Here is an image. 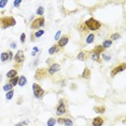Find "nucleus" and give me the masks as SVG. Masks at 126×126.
<instances>
[{
    "label": "nucleus",
    "instance_id": "obj_23",
    "mask_svg": "<svg viewBox=\"0 0 126 126\" xmlns=\"http://www.w3.org/2000/svg\"><path fill=\"white\" fill-rule=\"evenodd\" d=\"M0 58H1V62H8L9 60V54H8V52H3L1 53V56H0Z\"/></svg>",
    "mask_w": 126,
    "mask_h": 126
},
{
    "label": "nucleus",
    "instance_id": "obj_32",
    "mask_svg": "<svg viewBox=\"0 0 126 126\" xmlns=\"http://www.w3.org/2000/svg\"><path fill=\"white\" fill-rule=\"evenodd\" d=\"M102 58L105 60H110L111 59V56H109V55H107V54H102Z\"/></svg>",
    "mask_w": 126,
    "mask_h": 126
},
{
    "label": "nucleus",
    "instance_id": "obj_20",
    "mask_svg": "<svg viewBox=\"0 0 126 126\" xmlns=\"http://www.w3.org/2000/svg\"><path fill=\"white\" fill-rule=\"evenodd\" d=\"M111 45H112V41H111V40H109V39L105 40V41L102 42V47H104L105 50H106V49H109Z\"/></svg>",
    "mask_w": 126,
    "mask_h": 126
},
{
    "label": "nucleus",
    "instance_id": "obj_30",
    "mask_svg": "<svg viewBox=\"0 0 126 126\" xmlns=\"http://www.w3.org/2000/svg\"><path fill=\"white\" fill-rule=\"evenodd\" d=\"M43 34H44L43 30H38L36 34H34V36H35V38H40Z\"/></svg>",
    "mask_w": 126,
    "mask_h": 126
},
{
    "label": "nucleus",
    "instance_id": "obj_25",
    "mask_svg": "<svg viewBox=\"0 0 126 126\" xmlns=\"http://www.w3.org/2000/svg\"><path fill=\"white\" fill-rule=\"evenodd\" d=\"M13 95H14V90H9V92H7V94H6L7 100H11L12 97H13Z\"/></svg>",
    "mask_w": 126,
    "mask_h": 126
},
{
    "label": "nucleus",
    "instance_id": "obj_21",
    "mask_svg": "<svg viewBox=\"0 0 126 126\" xmlns=\"http://www.w3.org/2000/svg\"><path fill=\"white\" fill-rule=\"evenodd\" d=\"M26 83H27L26 77H24V75H21V77H19V80H18V85H19V86H24Z\"/></svg>",
    "mask_w": 126,
    "mask_h": 126
},
{
    "label": "nucleus",
    "instance_id": "obj_6",
    "mask_svg": "<svg viewBox=\"0 0 126 126\" xmlns=\"http://www.w3.org/2000/svg\"><path fill=\"white\" fill-rule=\"evenodd\" d=\"M14 60H15V64L17 65H22L25 60V55H24V51L23 50H18L17 53L15 54V57H14Z\"/></svg>",
    "mask_w": 126,
    "mask_h": 126
},
{
    "label": "nucleus",
    "instance_id": "obj_9",
    "mask_svg": "<svg viewBox=\"0 0 126 126\" xmlns=\"http://www.w3.org/2000/svg\"><path fill=\"white\" fill-rule=\"evenodd\" d=\"M69 39H70V36H63L60 39L58 40V42H57V46L59 47V49H62V47H64L65 45H67V43L69 42Z\"/></svg>",
    "mask_w": 126,
    "mask_h": 126
},
{
    "label": "nucleus",
    "instance_id": "obj_38",
    "mask_svg": "<svg viewBox=\"0 0 126 126\" xmlns=\"http://www.w3.org/2000/svg\"><path fill=\"white\" fill-rule=\"evenodd\" d=\"M8 54H9V60H11L13 57V54H12V52H8Z\"/></svg>",
    "mask_w": 126,
    "mask_h": 126
},
{
    "label": "nucleus",
    "instance_id": "obj_29",
    "mask_svg": "<svg viewBox=\"0 0 126 126\" xmlns=\"http://www.w3.org/2000/svg\"><path fill=\"white\" fill-rule=\"evenodd\" d=\"M3 90H6V92H9V90H13V86H12V85H10L9 83H8V84H6V85L3 86Z\"/></svg>",
    "mask_w": 126,
    "mask_h": 126
},
{
    "label": "nucleus",
    "instance_id": "obj_4",
    "mask_svg": "<svg viewBox=\"0 0 126 126\" xmlns=\"http://www.w3.org/2000/svg\"><path fill=\"white\" fill-rule=\"evenodd\" d=\"M44 23H45L44 17L43 16H40V17H38V18L32 21L30 28H31V29H38V28H40V27L44 26Z\"/></svg>",
    "mask_w": 126,
    "mask_h": 126
},
{
    "label": "nucleus",
    "instance_id": "obj_33",
    "mask_svg": "<svg viewBox=\"0 0 126 126\" xmlns=\"http://www.w3.org/2000/svg\"><path fill=\"white\" fill-rule=\"evenodd\" d=\"M25 40H26V35H25V34H22V35H21V42H22V43H24Z\"/></svg>",
    "mask_w": 126,
    "mask_h": 126
},
{
    "label": "nucleus",
    "instance_id": "obj_28",
    "mask_svg": "<svg viewBox=\"0 0 126 126\" xmlns=\"http://www.w3.org/2000/svg\"><path fill=\"white\" fill-rule=\"evenodd\" d=\"M64 125L65 126H73V123L70 119H65V122H64Z\"/></svg>",
    "mask_w": 126,
    "mask_h": 126
},
{
    "label": "nucleus",
    "instance_id": "obj_19",
    "mask_svg": "<svg viewBox=\"0 0 126 126\" xmlns=\"http://www.w3.org/2000/svg\"><path fill=\"white\" fill-rule=\"evenodd\" d=\"M86 57H87V54H86L85 52H83V51H82V52H80L79 54H78L77 58L79 59V60H82V62H83V60L86 59Z\"/></svg>",
    "mask_w": 126,
    "mask_h": 126
},
{
    "label": "nucleus",
    "instance_id": "obj_7",
    "mask_svg": "<svg viewBox=\"0 0 126 126\" xmlns=\"http://www.w3.org/2000/svg\"><path fill=\"white\" fill-rule=\"evenodd\" d=\"M56 114L58 115H63V114H65V113H66L67 111H66V106H65V104L64 102H63V100H60L59 101V104L56 106Z\"/></svg>",
    "mask_w": 126,
    "mask_h": 126
},
{
    "label": "nucleus",
    "instance_id": "obj_8",
    "mask_svg": "<svg viewBox=\"0 0 126 126\" xmlns=\"http://www.w3.org/2000/svg\"><path fill=\"white\" fill-rule=\"evenodd\" d=\"M125 67H126L125 63H122V64H120V65H117V66H115V67L112 69V71H111V77H114V75H117V73H119V72L124 71V70H125Z\"/></svg>",
    "mask_w": 126,
    "mask_h": 126
},
{
    "label": "nucleus",
    "instance_id": "obj_39",
    "mask_svg": "<svg viewBox=\"0 0 126 126\" xmlns=\"http://www.w3.org/2000/svg\"><path fill=\"white\" fill-rule=\"evenodd\" d=\"M22 104V97L18 98V100H17V105H21Z\"/></svg>",
    "mask_w": 126,
    "mask_h": 126
},
{
    "label": "nucleus",
    "instance_id": "obj_37",
    "mask_svg": "<svg viewBox=\"0 0 126 126\" xmlns=\"http://www.w3.org/2000/svg\"><path fill=\"white\" fill-rule=\"evenodd\" d=\"M60 34H62L60 31H57V32H56V36H55V40H56V41L58 40V38H59V36H60Z\"/></svg>",
    "mask_w": 126,
    "mask_h": 126
},
{
    "label": "nucleus",
    "instance_id": "obj_11",
    "mask_svg": "<svg viewBox=\"0 0 126 126\" xmlns=\"http://www.w3.org/2000/svg\"><path fill=\"white\" fill-rule=\"evenodd\" d=\"M104 122H105V120L101 117H96L93 120V126H101L104 124Z\"/></svg>",
    "mask_w": 126,
    "mask_h": 126
},
{
    "label": "nucleus",
    "instance_id": "obj_22",
    "mask_svg": "<svg viewBox=\"0 0 126 126\" xmlns=\"http://www.w3.org/2000/svg\"><path fill=\"white\" fill-rule=\"evenodd\" d=\"M94 40H95V35L94 34H90L89 36H87V38H86V43L87 44L93 43V42H94Z\"/></svg>",
    "mask_w": 126,
    "mask_h": 126
},
{
    "label": "nucleus",
    "instance_id": "obj_2",
    "mask_svg": "<svg viewBox=\"0 0 126 126\" xmlns=\"http://www.w3.org/2000/svg\"><path fill=\"white\" fill-rule=\"evenodd\" d=\"M84 25H85L87 30H92V31H95V30H98V29L101 28V23L98 22L97 19H95L94 17L89 18L84 23Z\"/></svg>",
    "mask_w": 126,
    "mask_h": 126
},
{
    "label": "nucleus",
    "instance_id": "obj_16",
    "mask_svg": "<svg viewBox=\"0 0 126 126\" xmlns=\"http://www.w3.org/2000/svg\"><path fill=\"white\" fill-rule=\"evenodd\" d=\"M18 80H19V77H14V78H12V79H10V81H9V84L10 85H12V86H15V85H17L18 84Z\"/></svg>",
    "mask_w": 126,
    "mask_h": 126
},
{
    "label": "nucleus",
    "instance_id": "obj_41",
    "mask_svg": "<svg viewBox=\"0 0 126 126\" xmlns=\"http://www.w3.org/2000/svg\"><path fill=\"white\" fill-rule=\"evenodd\" d=\"M11 47H12V49H14V47H16V44H15V43H11Z\"/></svg>",
    "mask_w": 126,
    "mask_h": 126
},
{
    "label": "nucleus",
    "instance_id": "obj_5",
    "mask_svg": "<svg viewBox=\"0 0 126 126\" xmlns=\"http://www.w3.org/2000/svg\"><path fill=\"white\" fill-rule=\"evenodd\" d=\"M47 71L44 69V68H38L36 73H35V79L37 81H41V80L44 79V77H46Z\"/></svg>",
    "mask_w": 126,
    "mask_h": 126
},
{
    "label": "nucleus",
    "instance_id": "obj_34",
    "mask_svg": "<svg viewBox=\"0 0 126 126\" xmlns=\"http://www.w3.org/2000/svg\"><path fill=\"white\" fill-rule=\"evenodd\" d=\"M22 3V1H21V0H16V1H14L13 2V4H14V7H19V4H21Z\"/></svg>",
    "mask_w": 126,
    "mask_h": 126
},
{
    "label": "nucleus",
    "instance_id": "obj_3",
    "mask_svg": "<svg viewBox=\"0 0 126 126\" xmlns=\"http://www.w3.org/2000/svg\"><path fill=\"white\" fill-rule=\"evenodd\" d=\"M32 90H34V95H35V97H36L37 99H42L43 96H44V94H45L44 90L42 89L38 83L32 84Z\"/></svg>",
    "mask_w": 126,
    "mask_h": 126
},
{
    "label": "nucleus",
    "instance_id": "obj_13",
    "mask_svg": "<svg viewBox=\"0 0 126 126\" xmlns=\"http://www.w3.org/2000/svg\"><path fill=\"white\" fill-rule=\"evenodd\" d=\"M81 77L83 78V79H86V80L90 79V70L89 69V68H85Z\"/></svg>",
    "mask_w": 126,
    "mask_h": 126
},
{
    "label": "nucleus",
    "instance_id": "obj_27",
    "mask_svg": "<svg viewBox=\"0 0 126 126\" xmlns=\"http://www.w3.org/2000/svg\"><path fill=\"white\" fill-rule=\"evenodd\" d=\"M55 123H56V120H55L54 117H50V119L47 120V126H54Z\"/></svg>",
    "mask_w": 126,
    "mask_h": 126
},
{
    "label": "nucleus",
    "instance_id": "obj_36",
    "mask_svg": "<svg viewBox=\"0 0 126 126\" xmlns=\"http://www.w3.org/2000/svg\"><path fill=\"white\" fill-rule=\"evenodd\" d=\"M38 52H39V49H38L37 46H35V47H34V52L31 53V55H32V56H35V55H36Z\"/></svg>",
    "mask_w": 126,
    "mask_h": 126
},
{
    "label": "nucleus",
    "instance_id": "obj_10",
    "mask_svg": "<svg viewBox=\"0 0 126 126\" xmlns=\"http://www.w3.org/2000/svg\"><path fill=\"white\" fill-rule=\"evenodd\" d=\"M59 70H60V65L55 63V64H52L51 66L47 68L46 71H47V73L49 74H54L55 72H58Z\"/></svg>",
    "mask_w": 126,
    "mask_h": 126
},
{
    "label": "nucleus",
    "instance_id": "obj_18",
    "mask_svg": "<svg viewBox=\"0 0 126 126\" xmlns=\"http://www.w3.org/2000/svg\"><path fill=\"white\" fill-rule=\"evenodd\" d=\"M58 51H59V47L57 46L56 44H54V45H53V46L51 47V49L49 50V54H50V55H53V54H55V53H57Z\"/></svg>",
    "mask_w": 126,
    "mask_h": 126
},
{
    "label": "nucleus",
    "instance_id": "obj_24",
    "mask_svg": "<svg viewBox=\"0 0 126 126\" xmlns=\"http://www.w3.org/2000/svg\"><path fill=\"white\" fill-rule=\"evenodd\" d=\"M120 38H121V35L119 34V32H114V34H112L111 36H110V39L109 40L113 41V40H117V39H120Z\"/></svg>",
    "mask_w": 126,
    "mask_h": 126
},
{
    "label": "nucleus",
    "instance_id": "obj_40",
    "mask_svg": "<svg viewBox=\"0 0 126 126\" xmlns=\"http://www.w3.org/2000/svg\"><path fill=\"white\" fill-rule=\"evenodd\" d=\"M30 39H31V41H34V40H35V36H34V34H31V36H30Z\"/></svg>",
    "mask_w": 126,
    "mask_h": 126
},
{
    "label": "nucleus",
    "instance_id": "obj_1",
    "mask_svg": "<svg viewBox=\"0 0 126 126\" xmlns=\"http://www.w3.org/2000/svg\"><path fill=\"white\" fill-rule=\"evenodd\" d=\"M16 25V21L13 16H1L0 17V28L7 29Z\"/></svg>",
    "mask_w": 126,
    "mask_h": 126
},
{
    "label": "nucleus",
    "instance_id": "obj_15",
    "mask_svg": "<svg viewBox=\"0 0 126 126\" xmlns=\"http://www.w3.org/2000/svg\"><path fill=\"white\" fill-rule=\"evenodd\" d=\"M94 111L97 112V113H105L106 112V108L104 106H96V107H94Z\"/></svg>",
    "mask_w": 126,
    "mask_h": 126
},
{
    "label": "nucleus",
    "instance_id": "obj_31",
    "mask_svg": "<svg viewBox=\"0 0 126 126\" xmlns=\"http://www.w3.org/2000/svg\"><path fill=\"white\" fill-rule=\"evenodd\" d=\"M7 3H8V0H0V8L3 9V8L7 6Z\"/></svg>",
    "mask_w": 126,
    "mask_h": 126
},
{
    "label": "nucleus",
    "instance_id": "obj_12",
    "mask_svg": "<svg viewBox=\"0 0 126 126\" xmlns=\"http://www.w3.org/2000/svg\"><path fill=\"white\" fill-rule=\"evenodd\" d=\"M93 52L94 53H96L97 55H101V54H104V52H105V49L102 47V45H96V46L94 47V50H93Z\"/></svg>",
    "mask_w": 126,
    "mask_h": 126
},
{
    "label": "nucleus",
    "instance_id": "obj_35",
    "mask_svg": "<svg viewBox=\"0 0 126 126\" xmlns=\"http://www.w3.org/2000/svg\"><path fill=\"white\" fill-rule=\"evenodd\" d=\"M56 122L58 123V124H64V122H65V119H64V117H59L58 120H56Z\"/></svg>",
    "mask_w": 126,
    "mask_h": 126
},
{
    "label": "nucleus",
    "instance_id": "obj_17",
    "mask_svg": "<svg viewBox=\"0 0 126 126\" xmlns=\"http://www.w3.org/2000/svg\"><path fill=\"white\" fill-rule=\"evenodd\" d=\"M90 58H92L93 60H95V62H98V63L101 62V60H100V56L99 55H97L96 53L93 52V50L90 51Z\"/></svg>",
    "mask_w": 126,
    "mask_h": 126
},
{
    "label": "nucleus",
    "instance_id": "obj_26",
    "mask_svg": "<svg viewBox=\"0 0 126 126\" xmlns=\"http://www.w3.org/2000/svg\"><path fill=\"white\" fill-rule=\"evenodd\" d=\"M37 15H39V16H42V15H43V13H44V8L43 7H39L37 9Z\"/></svg>",
    "mask_w": 126,
    "mask_h": 126
},
{
    "label": "nucleus",
    "instance_id": "obj_14",
    "mask_svg": "<svg viewBox=\"0 0 126 126\" xmlns=\"http://www.w3.org/2000/svg\"><path fill=\"white\" fill-rule=\"evenodd\" d=\"M16 75H17V70L12 69V70H10V71H8V73H7V78H8V79H12V78L16 77Z\"/></svg>",
    "mask_w": 126,
    "mask_h": 126
}]
</instances>
